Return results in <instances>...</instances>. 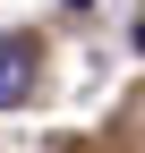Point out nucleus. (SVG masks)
<instances>
[{
    "instance_id": "obj_1",
    "label": "nucleus",
    "mask_w": 145,
    "mask_h": 153,
    "mask_svg": "<svg viewBox=\"0 0 145 153\" xmlns=\"http://www.w3.org/2000/svg\"><path fill=\"white\" fill-rule=\"evenodd\" d=\"M34 76H43V51H34V34H0V111H17L34 94Z\"/></svg>"
}]
</instances>
